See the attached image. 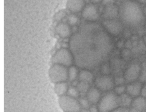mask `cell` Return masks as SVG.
Instances as JSON below:
<instances>
[{"instance_id": "6da1fadb", "label": "cell", "mask_w": 146, "mask_h": 112, "mask_svg": "<svg viewBox=\"0 0 146 112\" xmlns=\"http://www.w3.org/2000/svg\"><path fill=\"white\" fill-rule=\"evenodd\" d=\"M111 41L99 24L89 22L83 25L69 42L76 66L88 70L95 66L111 48Z\"/></svg>"}, {"instance_id": "7a4b0ae2", "label": "cell", "mask_w": 146, "mask_h": 112, "mask_svg": "<svg viewBox=\"0 0 146 112\" xmlns=\"http://www.w3.org/2000/svg\"><path fill=\"white\" fill-rule=\"evenodd\" d=\"M143 10L139 4L132 1L123 3L119 9V15L122 21L130 26H137L144 19Z\"/></svg>"}, {"instance_id": "3957f363", "label": "cell", "mask_w": 146, "mask_h": 112, "mask_svg": "<svg viewBox=\"0 0 146 112\" xmlns=\"http://www.w3.org/2000/svg\"><path fill=\"white\" fill-rule=\"evenodd\" d=\"M118 96L115 93L109 92L101 97L98 103L100 112H111L118 107Z\"/></svg>"}, {"instance_id": "277c9868", "label": "cell", "mask_w": 146, "mask_h": 112, "mask_svg": "<svg viewBox=\"0 0 146 112\" xmlns=\"http://www.w3.org/2000/svg\"><path fill=\"white\" fill-rule=\"evenodd\" d=\"M50 80L54 84L66 82L68 80V68L65 66L53 64L49 70Z\"/></svg>"}, {"instance_id": "5b68a950", "label": "cell", "mask_w": 146, "mask_h": 112, "mask_svg": "<svg viewBox=\"0 0 146 112\" xmlns=\"http://www.w3.org/2000/svg\"><path fill=\"white\" fill-rule=\"evenodd\" d=\"M53 64L63 65L68 67L74 62V57L70 50L63 48L58 50L52 58Z\"/></svg>"}, {"instance_id": "8992f818", "label": "cell", "mask_w": 146, "mask_h": 112, "mask_svg": "<svg viewBox=\"0 0 146 112\" xmlns=\"http://www.w3.org/2000/svg\"><path fill=\"white\" fill-rule=\"evenodd\" d=\"M58 102L64 112H80L82 109L78 99L67 95L60 97Z\"/></svg>"}, {"instance_id": "52a82bcc", "label": "cell", "mask_w": 146, "mask_h": 112, "mask_svg": "<svg viewBox=\"0 0 146 112\" xmlns=\"http://www.w3.org/2000/svg\"><path fill=\"white\" fill-rule=\"evenodd\" d=\"M82 16L87 21L95 22L99 18L98 8L94 4H88L85 6L82 11Z\"/></svg>"}, {"instance_id": "ba28073f", "label": "cell", "mask_w": 146, "mask_h": 112, "mask_svg": "<svg viewBox=\"0 0 146 112\" xmlns=\"http://www.w3.org/2000/svg\"><path fill=\"white\" fill-rule=\"evenodd\" d=\"M104 29L108 33L114 36L120 34L123 29L121 22L115 19L107 20L104 22Z\"/></svg>"}, {"instance_id": "9c48e42d", "label": "cell", "mask_w": 146, "mask_h": 112, "mask_svg": "<svg viewBox=\"0 0 146 112\" xmlns=\"http://www.w3.org/2000/svg\"><path fill=\"white\" fill-rule=\"evenodd\" d=\"M119 15V9L114 4L106 5L104 9L103 17L106 20L115 19Z\"/></svg>"}, {"instance_id": "30bf717a", "label": "cell", "mask_w": 146, "mask_h": 112, "mask_svg": "<svg viewBox=\"0 0 146 112\" xmlns=\"http://www.w3.org/2000/svg\"><path fill=\"white\" fill-rule=\"evenodd\" d=\"M96 88L100 90L110 89L113 86V81L109 77H101L97 78L95 81Z\"/></svg>"}, {"instance_id": "8fae6325", "label": "cell", "mask_w": 146, "mask_h": 112, "mask_svg": "<svg viewBox=\"0 0 146 112\" xmlns=\"http://www.w3.org/2000/svg\"><path fill=\"white\" fill-rule=\"evenodd\" d=\"M67 8L73 13L82 12L85 7V0H67Z\"/></svg>"}, {"instance_id": "7c38bea8", "label": "cell", "mask_w": 146, "mask_h": 112, "mask_svg": "<svg viewBox=\"0 0 146 112\" xmlns=\"http://www.w3.org/2000/svg\"><path fill=\"white\" fill-rule=\"evenodd\" d=\"M86 97L90 104L92 105L97 104L102 97L100 90L96 87L90 88L86 94Z\"/></svg>"}, {"instance_id": "4fadbf2b", "label": "cell", "mask_w": 146, "mask_h": 112, "mask_svg": "<svg viewBox=\"0 0 146 112\" xmlns=\"http://www.w3.org/2000/svg\"><path fill=\"white\" fill-rule=\"evenodd\" d=\"M55 31L57 34L62 38H67L71 35L72 30L69 24L60 23L55 27Z\"/></svg>"}, {"instance_id": "5bb4252c", "label": "cell", "mask_w": 146, "mask_h": 112, "mask_svg": "<svg viewBox=\"0 0 146 112\" xmlns=\"http://www.w3.org/2000/svg\"><path fill=\"white\" fill-rule=\"evenodd\" d=\"M79 81L86 82L90 84L94 81V75L88 69H82L80 71L78 77Z\"/></svg>"}, {"instance_id": "9a60e30c", "label": "cell", "mask_w": 146, "mask_h": 112, "mask_svg": "<svg viewBox=\"0 0 146 112\" xmlns=\"http://www.w3.org/2000/svg\"><path fill=\"white\" fill-rule=\"evenodd\" d=\"M70 86L66 82H60L54 85V90L57 95L60 97L66 94Z\"/></svg>"}, {"instance_id": "2e32d148", "label": "cell", "mask_w": 146, "mask_h": 112, "mask_svg": "<svg viewBox=\"0 0 146 112\" xmlns=\"http://www.w3.org/2000/svg\"><path fill=\"white\" fill-rule=\"evenodd\" d=\"M79 68L76 66L72 65L71 66L69 67L68 68V80L71 82H73L78 78L79 75Z\"/></svg>"}, {"instance_id": "e0dca14e", "label": "cell", "mask_w": 146, "mask_h": 112, "mask_svg": "<svg viewBox=\"0 0 146 112\" xmlns=\"http://www.w3.org/2000/svg\"><path fill=\"white\" fill-rule=\"evenodd\" d=\"M141 88V84L137 83H133L127 87L126 90L129 95L133 96H136L140 93Z\"/></svg>"}, {"instance_id": "ac0fdd59", "label": "cell", "mask_w": 146, "mask_h": 112, "mask_svg": "<svg viewBox=\"0 0 146 112\" xmlns=\"http://www.w3.org/2000/svg\"><path fill=\"white\" fill-rule=\"evenodd\" d=\"M139 72V67L137 65H132L130 67L127 72L126 79L129 80H133L136 78Z\"/></svg>"}, {"instance_id": "d6986e66", "label": "cell", "mask_w": 146, "mask_h": 112, "mask_svg": "<svg viewBox=\"0 0 146 112\" xmlns=\"http://www.w3.org/2000/svg\"><path fill=\"white\" fill-rule=\"evenodd\" d=\"M90 84L88 83L79 81L76 86L79 91L81 95L84 94H86L90 88Z\"/></svg>"}, {"instance_id": "ffe728a7", "label": "cell", "mask_w": 146, "mask_h": 112, "mask_svg": "<svg viewBox=\"0 0 146 112\" xmlns=\"http://www.w3.org/2000/svg\"><path fill=\"white\" fill-rule=\"evenodd\" d=\"M67 95L78 99L80 98L81 94L76 86H71L69 87L67 91Z\"/></svg>"}, {"instance_id": "44dd1931", "label": "cell", "mask_w": 146, "mask_h": 112, "mask_svg": "<svg viewBox=\"0 0 146 112\" xmlns=\"http://www.w3.org/2000/svg\"><path fill=\"white\" fill-rule=\"evenodd\" d=\"M80 105L82 109H89L90 107V103L87 97H80L78 99Z\"/></svg>"}, {"instance_id": "7402d4cb", "label": "cell", "mask_w": 146, "mask_h": 112, "mask_svg": "<svg viewBox=\"0 0 146 112\" xmlns=\"http://www.w3.org/2000/svg\"><path fill=\"white\" fill-rule=\"evenodd\" d=\"M68 23L70 25L74 26L77 24L78 21V18L75 15H71L68 18Z\"/></svg>"}, {"instance_id": "603a6c76", "label": "cell", "mask_w": 146, "mask_h": 112, "mask_svg": "<svg viewBox=\"0 0 146 112\" xmlns=\"http://www.w3.org/2000/svg\"><path fill=\"white\" fill-rule=\"evenodd\" d=\"M66 13L64 11H60L57 13L54 16V19L57 21H60L66 16Z\"/></svg>"}, {"instance_id": "cb8c5ba5", "label": "cell", "mask_w": 146, "mask_h": 112, "mask_svg": "<svg viewBox=\"0 0 146 112\" xmlns=\"http://www.w3.org/2000/svg\"><path fill=\"white\" fill-rule=\"evenodd\" d=\"M125 90V88L122 85H118L115 89V94L117 95H121L124 93Z\"/></svg>"}, {"instance_id": "d4e9b609", "label": "cell", "mask_w": 146, "mask_h": 112, "mask_svg": "<svg viewBox=\"0 0 146 112\" xmlns=\"http://www.w3.org/2000/svg\"><path fill=\"white\" fill-rule=\"evenodd\" d=\"M90 112H100L98 107H96L95 105H93L90 106V108L89 109Z\"/></svg>"}, {"instance_id": "484cf974", "label": "cell", "mask_w": 146, "mask_h": 112, "mask_svg": "<svg viewBox=\"0 0 146 112\" xmlns=\"http://www.w3.org/2000/svg\"><path fill=\"white\" fill-rule=\"evenodd\" d=\"M115 0H102V2L103 4L105 6L113 4Z\"/></svg>"}, {"instance_id": "4316f807", "label": "cell", "mask_w": 146, "mask_h": 112, "mask_svg": "<svg viewBox=\"0 0 146 112\" xmlns=\"http://www.w3.org/2000/svg\"><path fill=\"white\" fill-rule=\"evenodd\" d=\"M111 112H129L125 108H117Z\"/></svg>"}, {"instance_id": "83f0119b", "label": "cell", "mask_w": 146, "mask_h": 112, "mask_svg": "<svg viewBox=\"0 0 146 112\" xmlns=\"http://www.w3.org/2000/svg\"><path fill=\"white\" fill-rule=\"evenodd\" d=\"M91 2L94 4H96V3H99L100 2L102 1V0H90Z\"/></svg>"}, {"instance_id": "f1b7e54d", "label": "cell", "mask_w": 146, "mask_h": 112, "mask_svg": "<svg viewBox=\"0 0 146 112\" xmlns=\"http://www.w3.org/2000/svg\"><path fill=\"white\" fill-rule=\"evenodd\" d=\"M138 1L142 3H146V0H138Z\"/></svg>"}, {"instance_id": "f546056e", "label": "cell", "mask_w": 146, "mask_h": 112, "mask_svg": "<svg viewBox=\"0 0 146 112\" xmlns=\"http://www.w3.org/2000/svg\"><path fill=\"white\" fill-rule=\"evenodd\" d=\"M80 112H90L89 109H82Z\"/></svg>"}, {"instance_id": "4dcf8cb0", "label": "cell", "mask_w": 146, "mask_h": 112, "mask_svg": "<svg viewBox=\"0 0 146 112\" xmlns=\"http://www.w3.org/2000/svg\"><path fill=\"white\" fill-rule=\"evenodd\" d=\"M143 40H144V43H145V45L146 46V35L143 37Z\"/></svg>"}, {"instance_id": "1f68e13d", "label": "cell", "mask_w": 146, "mask_h": 112, "mask_svg": "<svg viewBox=\"0 0 146 112\" xmlns=\"http://www.w3.org/2000/svg\"><path fill=\"white\" fill-rule=\"evenodd\" d=\"M143 12L144 15H146V7H145L144 9H143Z\"/></svg>"}, {"instance_id": "d6a6232c", "label": "cell", "mask_w": 146, "mask_h": 112, "mask_svg": "<svg viewBox=\"0 0 146 112\" xmlns=\"http://www.w3.org/2000/svg\"><path fill=\"white\" fill-rule=\"evenodd\" d=\"M145 27H146V23H145Z\"/></svg>"}]
</instances>
